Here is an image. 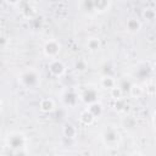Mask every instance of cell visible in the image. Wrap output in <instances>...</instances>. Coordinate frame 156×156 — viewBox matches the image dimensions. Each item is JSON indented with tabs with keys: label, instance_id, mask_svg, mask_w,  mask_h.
<instances>
[{
	"label": "cell",
	"instance_id": "obj_22",
	"mask_svg": "<svg viewBox=\"0 0 156 156\" xmlns=\"http://www.w3.org/2000/svg\"><path fill=\"white\" fill-rule=\"evenodd\" d=\"M4 1H5L6 4H9V5H13V6H15V5L20 4L21 0H4Z\"/></svg>",
	"mask_w": 156,
	"mask_h": 156
},
{
	"label": "cell",
	"instance_id": "obj_7",
	"mask_svg": "<svg viewBox=\"0 0 156 156\" xmlns=\"http://www.w3.org/2000/svg\"><path fill=\"white\" fill-rule=\"evenodd\" d=\"M78 99H79V95H78V93H77L76 90H73V89L66 90L65 94H63V102H65L67 106H69V107L76 106Z\"/></svg>",
	"mask_w": 156,
	"mask_h": 156
},
{
	"label": "cell",
	"instance_id": "obj_9",
	"mask_svg": "<svg viewBox=\"0 0 156 156\" xmlns=\"http://www.w3.org/2000/svg\"><path fill=\"white\" fill-rule=\"evenodd\" d=\"M91 4H93V10L99 12V13H102V12H106L110 6H111V0H91Z\"/></svg>",
	"mask_w": 156,
	"mask_h": 156
},
{
	"label": "cell",
	"instance_id": "obj_12",
	"mask_svg": "<svg viewBox=\"0 0 156 156\" xmlns=\"http://www.w3.org/2000/svg\"><path fill=\"white\" fill-rule=\"evenodd\" d=\"M62 133L66 138H69V139H73L76 135H77V128L72 124V123H66L63 126V129H62Z\"/></svg>",
	"mask_w": 156,
	"mask_h": 156
},
{
	"label": "cell",
	"instance_id": "obj_1",
	"mask_svg": "<svg viewBox=\"0 0 156 156\" xmlns=\"http://www.w3.org/2000/svg\"><path fill=\"white\" fill-rule=\"evenodd\" d=\"M39 82H40V76L34 68H28L18 76V83L24 89L35 88L39 84Z\"/></svg>",
	"mask_w": 156,
	"mask_h": 156
},
{
	"label": "cell",
	"instance_id": "obj_23",
	"mask_svg": "<svg viewBox=\"0 0 156 156\" xmlns=\"http://www.w3.org/2000/svg\"><path fill=\"white\" fill-rule=\"evenodd\" d=\"M2 107H4V104H2V100L0 99V113L2 112Z\"/></svg>",
	"mask_w": 156,
	"mask_h": 156
},
{
	"label": "cell",
	"instance_id": "obj_11",
	"mask_svg": "<svg viewBox=\"0 0 156 156\" xmlns=\"http://www.w3.org/2000/svg\"><path fill=\"white\" fill-rule=\"evenodd\" d=\"M95 117H94V115L87 108V110H84V111H82L80 112V115H79V122L83 124V126H91L94 122H95Z\"/></svg>",
	"mask_w": 156,
	"mask_h": 156
},
{
	"label": "cell",
	"instance_id": "obj_16",
	"mask_svg": "<svg viewBox=\"0 0 156 156\" xmlns=\"http://www.w3.org/2000/svg\"><path fill=\"white\" fill-rule=\"evenodd\" d=\"M87 48H88L90 51H96V50H99V49L101 48V41H100V39H99V38H95V37L89 38L88 41H87Z\"/></svg>",
	"mask_w": 156,
	"mask_h": 156
},
{
	"label": "cell",
	"instance_id": "obj_10",
	"mask_svg": "<svg viewBox=\"0 0 156 156\" xmlns=\"http://www.w3.org/2000/svg\"><path fill=\"white\" fill-rule=\"evenodd\" d=\"M39 108H40L41 112L49 113V112L55 110V102H54V100L51 98H44L39 102Z\"/></svg>",
	"mask_w": 156,
	"mask_h": 156
},
{
	"label": "cell",
	"instance_id": "obj_13",
	"mask_svg": "<svg viewBox=\"0 0 156 156\" xmlns=\"http://www.w3.org/2000/svg\"><path fill=\"white\" fill-rule=\"evenodd\" d=\"M113 107L117 112H126L128 110V102L124 98H118V99L115 100Z\"/></svg>",
	"mask_w": 156,
	"mask_h": 156
},
{
	"label": "cell",
	"instance_id": "obj_17",
	"mask_svg": "<svg viewBox=\"0 0 156 156\" xmlns=\"http://www.w3.org/2000/svg\"><path fill=\"white\" fill-rule=\"evenodd\" d=\"M141 16H143L144 20H146L149 22H152L155 20V17H156V12H155L154 7H146V9H144Z\"/></svg>",
	"mask_w": 156,
	"mask_h": 156
},
{
	"label": "cell",
	"instance_id": "obj_3",
	"mask_svg": "<svg viewBox=\"0 0 156 156\" xmlns=\"http://www.w3.org/2000/svg\"><path fill=\"white\" fill-rule=\"evenodd\" d=\"M43 52L44 55L51 60V58H56L60 52H61V44L58 40L56 39H49L48 41H45L44 46H43Z\"/></svg>",
	"mask_w": 156,
	"mask_h": 156
},
{
	"label": "cell",
	"instance_id": "obj_4",
	"mask_svg": "<svg viewBox=\"0 0 156 156\" xmlns=\"http://www.w3.org/2000/svg\"><path fill=\"white\" fill-rule=\"evenodd\" d=\"M119 139H121L119 133L115 128L108 127L102 132V140L110 147H116L118 145V143H119Z\"/></svg>",
	"mask_w": 156,
	"mask_h": 156
},
{
	"label": "cell",
	"instance_id": "obj_8",
	"mask_svg": "<svg viewBox=\"0 0 156 156\" xmlns=\"http://www.w3.org/2000/svg\"><path fill=\"white\" fill-rule=\"evenodd\" d=\"M126 29L130 34H136L141 29V22L138 18H129L126 22Z\"/></svg>",
	"mask_w": 156,
	"mask_h": 156
},
{
	"label": "cell",
	"instance_id": "obj_6",
	"mask_svg": "<svg viewBox=\"0 0 156 156\" xmlns=\"http://www.w3.org/2000/svg\"><path fill=\"white\" fill-rule=\"evenodd\" d=\"M79 98L82 99V101L87 105H90L95 101H98V91L94 89V88H88L85 89L80 95Z\"/></svg>",
	"mask_w": 156,
	"mask_h": 156
},
{
	"label": "cell",
	"instance_id": "obj_21",
	"mask_svg": "<svg viewBox=\"0 0 156 156\" xmlns=\"http://www.w3.org/2000/svg\"><path fill=\"white\" fill-rule=\"evenodd\" d=\"M7 44H9V39H7V37H5V35L0 34V49L6 48V46H7Z\"/></svg>",
	"mask_w": 156,
	"mask_h": 156
},
{
	"label": "cell",
	"instance_id": "obj_2",
	"mask_svg": "<svg viewBox=\"0 0 156 156\" xmlns=\"http://www.w3.org/2000/svg\"><path fill=\"white\" fill-rule=\"evenodd\" d=\"M6 144L9 147H12V149H20L18 150V154H27L24 151H21V149H24L26 147V144H27V138L23 133H20V132H12L7 135L6 138Z\"/></svg>",
	"mask_w": 156,
	"mask_h": 156
},
{
	"label": "cell",
	"instance_id": "obj_24",
	"mask_svg": "<svg viewBox=\"0 0 156 156\" xmlns=\"http://www.w3.org/2000/svg\"><path fill=\"white\" fill-rule=\"evenodd\" d=\"M2 2H4V0H0V5H1V4H2Z\"/></svg>",
	"mask_w": 156,
	"mask_h": 156
},
{
	"label": "cell",
	"instance_id": "obj_20",
	"mask_svg": "<svg viewBox=\"0 0 156 156\" xmlns=\"http://www.w3.org/2000/svg\"><path fill=\"white\" fill-rule=\"evenodd\" d=\"M74 69L79 73H83L88 69V63L85 60H78L76 63H74Z\"/></svg>",
	"mask_w": 156,
	"mask_h": 156
},
{
	"label": "cell",
	"instance_id": "obj_14",
	"mask_svg": "<svg viewBox=\"0 0 156 156\" xmlns=\"http://www.w3.org/2000/svg\"><path fill=\"white\" fill-rule=\"evenodd\" d=\"M100 84H101V87L104 89H108L110 90L112 87H115L117 84V82L113 79L112 76H104L101 78V80H100Z\"/></svg>",
	"mask_w": 156,
	"mask_h": 156
},
{
	"label": "cell",
	"instance_id": "obj_15",
	"mask_svg": "<svg viewBox=\"0 0 156 156\" xmlns=\"http://www.w3.org/2000/svg\"><path fill=\"white\" fill-rule=\"evenodd\" d=\"M88 110L94 115L95 118H99V117L102 115V106H101V104L98 102V101H95V102L88 105Z\"/></svg>",
	"mask_w": 156,
	"mask_h": 156
},
{
	"label": "cell",
	"instance_id": "obj_5",
	"mask_svg": "<svg viewBox=\"0 0 156 156\" xmlns=\"http://www.w3.org/2000/svg\"><path fill=\"white\" fill-rule=\"evenodd\" d=\"M48 69L51 73V76H54V77H62L66 73V66H65V63L61 60H58L57 57L56 58H51L49 61Z\"/></svg>",
	"mask_w": 156,
	"mask_h": 156
},
{
	"label": "cell",
	"instance_id": "obj_18",
	"mask_svg": "<svg viewBox=\"0 0 156 156\" xmlns=\"http://www.w3.org/2000/svg\"><path fill=\"white\" fill-rule=\"evenodd\" d=\"M128 93H129V95L132 96V98H140V95L143 94V89L139 87V85H136V84H132L130 85V88H129V90H128Z\"/></svg>",
	"mask_w": 156,
	"mask_h": 156
},
{
	"label": "cell",
	"instance_id": "obj_19",
	"mask_svg": "<svg viewBox=\"0 0 156 156\" xmlns=\"http://www.w3.org/2000/svg\"><path fill=\"white\" fill-rule=\"evenodd\" d=\"M110 96L113 99V100H116V99H118V98H122V95H123V91H122V89L116 84L115 87H112L110 90Z\"/></svg>",
	"mask_w": 156,
	"mask_h": 156
}]
</instances>
